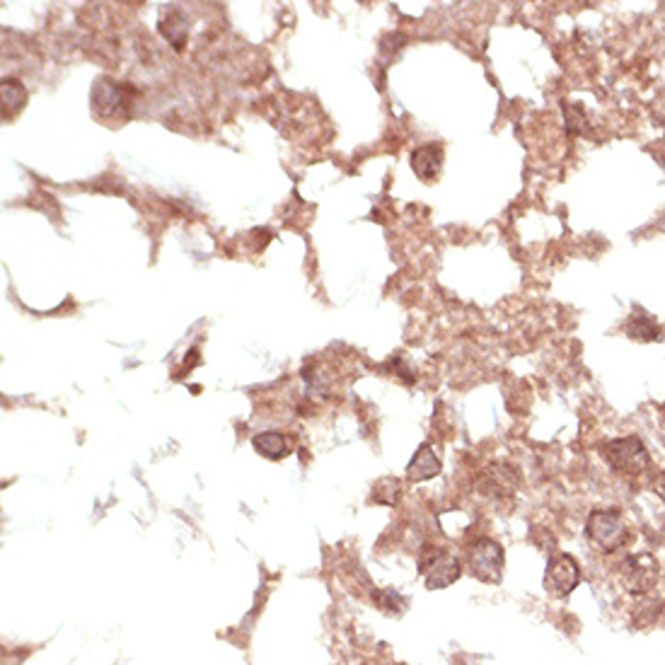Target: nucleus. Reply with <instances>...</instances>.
<instances>
[{
	"label": "nucleus",
	"mask_w": 665,
	"mask_h": 665,
	"mask_svg": "<svg viewBox=\"0 0 665 665\" xmlns=\"http://www.w3.org/2000/svg\"><path fill=\"white\" fill-rule=\"evenodd\" d=\"M586 532L591 537L595 547H600L603 552H617L627 545V520L617 508H607V511H593L588 516Z\"/></svg>",
	"instance_id": "1"
},
{
	"label": "nucleus",
	"mask_w": 665,
	"mask_h": 665,
	"mask_svg": "<svg viewBox=\"0 0 665 665\" xmlns=\"http://www.w3.org/2000/svg\"><path fill=\"white\" fill-rule=\"evenodd\" d=\"M600 450H603L607 465L620 474H632V477H636V474L646 472V467L651 465L649 450H646V445L636 436L617 438V441L605 443Z\"/></svg>",
	"instance_id": "2"
},
{
	"label": "nucleus",
	"mask_w": 665,
	"mask_h": 665,
	"mask_svg": "<svg viewBox=\"0 0 665 665\" xmlns=\"http://www.w3.org/2000/svg\"><path fill=\"white\" fill-rule=\"evenodd\" d=\"M467 562V571L474 578L484 583H499L503 576V564H506V554H503V547L499 542L489 540V537H482V540L472 542L467 547L465 554Z\"/></svg>",
	"instance_id": "3"
},
{
	"label": "nucleus",
	"mask_w": 665,
	"mask_h": 665,
	"mask_svg": "<svg viewBox=\"0 0 665 665\" xmlns=\"http://www.w3.org/2000/svg\"><path fill=\"white\" fill-rule=\"evenodd\" d=\"M421 574H424L426 586H429L431 591H441V588L453 586V583L458 581L462 574V564L453 554L433 547L429 557L421 559Z\"/></svg>",
	"instance_id": "4"
},
{
	"label": "nucleus",
	"mask_w": 665,
	"mask_h": 665,
	"mask_svg": "<svg viewBox=\"0 0 665 665\" xmlns=\"http://www.w3.org/2000/svg\"><path fill=\"white\" fill-rule=\"evenodd\" d=\"M620 581L629 593H646L658 581V562L651 554H634L620 566Z\"/></svg>",
	"instance_id": "5"
},
{
	"label": "nucleus",
	"mask_w": 665,
	"mask_h": 665,
	"mask_svg": "<svg viewBox=\"0 0 665 665\" xmlns=\"http://www.w3.org/2000/svg\"><path fill=\"white\" fill-rule=\"evenodd\" d=\"M581 581V571L574 557L569 554H557L547 566L545 574V588L547 593H552L554 598H566Z\"/></svg>",
	"instance_id": "6"
},
{
	"label": "nucleus",
	"mask_w": 665,
	"mask_h": 665,
	"mask_svg": "<svg viewBox=\"0 0 665 665\" xmlns=\"http://www.w3.org/2000/svg\"><path fill=\"white\" fill-rule=\"evenodd\" d=\"M479 489L489 496H513L518 489V474L508 465H491L479 479Z\"/></svg>",
	"instance_id": "7"
},
{
	"label": "nucleus",
	"mask_w": 665,
	"mask_h": 665,
	"mask_svg": "<svg viewBox=\"0 0 665 665\" xmlns=\"http://www.w3.org/2000/svg\"><path fill=\"white\" fill-rule=\"evenodd\" d=\"M438 474H441V460H438L433 445L424 443L414 453V460L409 462L407 477L412 479V482H426V479L438 477Z\"/></svg>",
	"instance_id": "8"
},
{
	"label": "nucleus",
	"mask_w": 665,
	"mask_h": 665,
	"mask_svg": "<svg viewBox=\"0 0 665 665\" xmlns=\"http://www.w3.org/2000/svg\"><path fill=\"white\" fill-rule=\"evenodd\" d=\"M412 167L414 172L419 175L421 179H429L438 177V172H441L443 167V148L441 146H421L416 148L412 153Z\"/></svg>",
	"instance_id": "9"
},
{
	"label": "nucleus",
	"mask_w": 665,
	"mask_h": 665,
	"mask_svg": "<svg viewBox=\"0 0 665 665\" xmlns=\"http://www.w3.org/2000/svg\"><path fill=\"white\" fill-rule=\"evenodd\" d=\"M252 443H254V448H257L259 453H262L264 458H269V460H279L288 453V441L283 438V433H279V431L259 433V436H254Z\"/></svg>",
	"instance_id": "10"
},
{
	"label": "nucleus",
	"mask_w": 665,
	"mask_h": 665,
	"mask_svg": "<svg viewBox=\"0 0 665 665\" xmlns=\"http://www.w3.org/2000/svg\"><path fill=\"white\" fill-rule=\"evenodd\" d=\"M402 496V484L395 477H383L373 487V501L383 503V506H395Z\"/></svg>",
	"instance_id": "11"
},
{
	"label": "nucleus",
	"mask_w": 665,
	"mask_h": 665,
	"mask_svg": "<svg viewBox=\"0 0 665 665\" xmlns=\"http://www.w3.org/2000/svg\"><path fill=\"white\" fill-rule=\"evenodd\" d=\"M656 491H658V494L663 496V501H665V472L661 474V477H658V482H656Z\"/></svg>",
	"instance_id": "12"
},
{
	"label": "nucleus",
	"mask_w": 665,
	"mask_h": 665,
	"mask_svg": "<svg viewBox=\"0 0 665 665\" xmlns=\"http://www.w3.org/2000/svg\"><path fill=\"white\" fill-rule=\"evenodd\" d=\"M663 419H665V404H663Z\"/></svg>",
	"instance_id": "13"
}]
</instances>
